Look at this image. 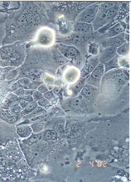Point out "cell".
Instances as JSON below:
<instances>
[{
  "instance_id": "obj_1",
  "label": "cell",
  "mask_w": 131,
  "mask_h": 182,
  "mask_svg": "<svg viewBox=\"0 0 131 182\" xmlns=\"http://www.w3.org/2000/svg\"><path fill=\"white\" fill-rule=\"evenodd\" d=\"M117 12L115 8L107 11L99 9L96 17L91 24L93 29L96 30L111 22L116 16Z\"/></svg>"
},
{
  "instance_id": "obj_2",
  "label": "cell",
  "mask_w": 131,
  "mask_h": 182,
  "mask_svg": "<svg viewBox=\"0 0 131 182\" xmlns=\"http://www.w3.org/2000/svg\"><path fill=\"white\" fill-rule=\"evenodd\" d=\"M99 9V6L92 4L88 6L80 12L77 16V22L90 24L95 19Z\"/></svg>"
},
{
  "instance_id": "obj_3",
  "label": "cell",
  "mask_w": 131,
  "mask_h": 182,
  "mask_svg": "<svg viewBox=\"0 0 131 182\" xmlns=\"http://www.w3.org/2000/svg\"><path fill=\"white\" fill-rule=\"evenodd\" d=\"M105 69L104 64L100 63L91 72V75L87 80L88 84L93 86H98L102 77L104 74Z\"/></svg>"
},
{
  "instance_id": "obj_4",
  "label": "cell",
  "mask_w": 131,
  "mask_h": 182,
  "mask_svg": "<svg viewBox=\"0 0 131 182\" xmlns=\"http://www.w3.org/2000/svg\"><path fill=\"white\" fill-rule=\"evenodd\" d=\"M126 42L125 39V33H122L108 38L104 42L103 45L106 47H114L117 48Z\"/></svg>"
},
{
  "instance_id": "obj_5",
  "label": "cell",
  "mask_w": 131,
  "mask_h": 182,
  "mask_svg": "<svg viewBox=\"0 0 131 182\" xmlns=\"http://www.w3.org/2000/svg\"><path fill=\"white\" fill-rule=\"evenodd\" d=\"M100 63L98 56H95L89 59L81 72V76L86 77L92 72Z\"/></svg>"
},
{
  "instance_id": "obj_6",
  "label": "cell",
  "mask_w": 131,
  "mask_h": 182,
  "mask_svg": "<svg viewBox=\"0 0 131 182\" xmlns=\"http://www.w3.org/2000/svg\"><path fill=\"white\" fill-rule=\"evenodd\" d=\"M117 48L114 47H106L99 56L100 63L104 64L113 59L117 54Z\"/></svg>"
},
{
  "instance_id": "obj_7",
  "label": "cell",
  "mask_w": 131,
  "mask_h": 182,
  "mask_svg": "<svg viewBox=\"0 0 131 182\" xmlns=\"http://www.w3.org/2000/svg\"><path fill=\"white\" fill-rule=\"evenodd\" d=\"M59 50L66 58L73 59L78 55L79 51L77 49L72 46L61 45L59 47Z\"/></svg>"
},
{
  "instance_id": "obj_8",
  "label": "cell",
  "mask_w": 131,
  "mask_h": 182,
  "mask_svg": "<svg viewBox=\"0 0 131 182\" xmlns=\"http://www.w3.org/2000/svg\"><path fill=\"white\" fill-rule=\"evenodd\" d=\"M81 91V95L88 99L96 97L98 92V90L94 86L89 84L85 85Z\"/></svg>"
},
{
  "instance_id": "obj_9",
  "label": "cell",
  "mask_w": 131,
  "mask_h": 182,
  "mask_svg": "<svg viewBox=\"0 0 131 182\" xmlns=\"http://www.w3.org/2000/svg\"><path fill=\"white\" fill-rule=\"evenodd\" d=\"M125 27L122 23L119 22L110 28L108 30L106 36L109 38L113 37L125 31Z\"/></svg>"
},
{
  "instance_id": "obj_10",
  "label": "cell",
  "mask_w": 131,
  "mask_h": 182,
  "mask_svg": "<svg viewBox=\"0 0 131 182\" xmlns=\"http://www.w3.org/2000/svg\"><path fill=\"white\" fill-rule=\"evenodd\" d=\"M120 57V56L117 54L115 57L113 59L104 64L105 69L104 73H107L110 70L117 69V68L121 67L119 63Z\"/></svg>"
},
{
  "instance_id": "obj_11",
  "label": "cell",
  "mask_w": 131,
  "mask_h": 182,
  "mask_svg": "<svg viewBox=\"0 0 131 182\" xmlns=\"http://www.w3.org/2000/svg\"><path fill=\"white\" fill-rule=\"evenodd\" d=\"M74 29L77 32L85 33L91 31L93 28L91 24L77 22L75 25Z\"/></svg>"
},
{
  "instance_id": "obj_12",
  "label": "cell",
  "mask_w": 131,
  "mask_h": 182,
  "mask_svg": "<svg viewBox=\"0 0 131 182\" xmlns=\"http://www.w3.org/2000/svg\"><path fill=\"white\" fill-rule=\"evenodd\" d=\"M32 130L28 126H23L17 128V132L19 135L22 138H26L32 133Z\"/></svg>"
},
{
  "instance_id": "obj_13",
  "label": "cell",
  "mask_w": 131,
  "mask_h": 182,
  "mask_svg": "<svg viewBox=\"0 0 131 182\" xmlns=\"http://www.w3.org/2000/svg\"><path fill=\"white\" fill-rule=\"evenodd\" d=\"M130 53V43L126 42L117 48V54L120 56H125Z\"/></svg>"
},
{
  "instance_id": "obj_14",
  "label": "cell",
  "mask_w": 131,
  "mask_h": 182,
  "mask_svg": "<svg viewBox=\"0 0 131 182\" xmlns=\"http://www.w3.org/2000/svg\"><path fill=\"white\" fill-rule=\"evenodd\" d=\"M70 106L73 109H76L81 108L82 106L83 101L80 97H76L70 101Z\"/></svg>"
},
{
  "instance_id": "obj_15",
  "label": "cell",
  "mask_w": 131,
  "mask_h": 182,
  "mask_svg": "<svg viewBox=\"0 0 131 182\" xmlns=\"http://www.w3.org/2000/svg\"><path fill=\"white\" fill-rule=\"evenodd\" d=\"M85 84L84 79H81L75 84L73 87L72 90L75 95L78 94L84 87Z\"/></svg>"
},
{
  "instance_id": "obj_16",
  "label": "cell",
  "mask_w": 131,
  "mask_h": 182,
  "mask_svg": "<svg viewBox=\"0 0 131 182\" xmlns=\"http://www.w3.org/2000/svg\"><path fill=\"white\" fill-rule=\"evenodd\" d=\"M38 106L37 102L33 101L30 103L25 107L23 111H22L23 114H27L32 112Z\"/></svg>"
},
{
  "instance_id": "obj_17",
  "label": "cell",
  "mask_w": 131,
  "mask_h": 182,
  "mask_svg": "<svg viewBox=\"0 0 131 182\" xmlns=\"http://www.w3.org/2000/svg\"><path fill=\"white\" fill-rule=\"evenodd\" d=\"M117 4V3L114 2H107L104 3L99 6V9L107 11L115 8Z\"/></svg>"
},
{
  "instance_id": "obj_18",
  "label": "cell",
  "mask_w": 131,
  "mask_h": 182,
  "mask_svg": "<svg viewBox=\"0 0 131 182\" xmlns=\"http://www.w3.org/2000/svg\"><path fill=\"white\" fill-rule=\"evenodd\" d=\"M30 127L34 133H39L43 130L44 124L41 122L35 123L31 125Z\"/></svg>"
},
{
  "instance_id": "obj_19",
  "label": "cell",
  "mask_w": 131,
  "mask_h": 182,
  "mask_svg": "<svg viewBox=\"0 0 131 182\" xmlns=\"http://www.w3.org/2000/svg\"><path fill=\"white\" fill-rule=\"evenodd\" d=\"M85 38L82 35H76L71 40V42L75 44H79L84 42Z\"/></svg>"
},
{
  "instance_id": "obj_20",
  "label": "cell",
  "mask_w": 131,
  "mask_h": 182,
  "mask_svg": "<svg viewBox=\"0 0 131 182\" xmlns=\"http://www.w3.org/2000/svg\"><path fill=\"white\" fill-rule=\"evenodd\" d=\"M44 110V109L42 107L38 106L34 111H32V112L30 113V114L28 116L30 118L36 117V116H38L39 115L41 114Z\"/></svg>"
},
{
  "instance_id": "obj_21",
  "label": "cell",
  "mask_w": 131,
  "mask_h": 182,
  "mask_svg": "<svg viewBox=\"0 0 131 182\" xmlns=\"http://www.w3.org/2000/svg\"><path fill=\"white\" fill-rule=\"evenodd\" d=\"M33 100L35 102H38L44 98L43 94L38 90H35L32 96Z\"/></svg>"
},
{
  "instance_id": "obj_22",
  "label": "cell",
  "mask_w": 131,
  "mask_h": 182,
  "mask_svg": "<svg viewBox=\"0 0 131 182\" xmlns=\"http://www.w3.org/2000/svg\"><path fill=\"white\" fill-rule=\"evenodd\" d=\"M18 74L17 71L16 70H12L8 72L6 75V79L10 80L15 78Z\"/></svg>"
},
{
  "instance_id": "obj_23",
  "label": "cell",
  "mask_w": 131,
  "mask_h": 182,
  "mask_svg": "<svg viewBox=\"0 0 131 182\" xmlns=\"http://www.w3.org/2000/svg\"><path fill=\"white\" fill-rule=\"evenodd\" d=\"M55 60L57 63L60 65H63L68 62L66 58L62 56L61 55L57 56Z\"/></svg>"
},
{
  "instance_id": "obj_24",
  "label": "cell",
  "mask_w": 131,
  "mask_h": 182,
  "mask_svg": "<svg viewBox=\"0 0 131 182\" xmlns=\"http://www.w3.org/2000/svg\"><path fill=\"white\" fill-rule=\"evenodd\" d=\"M11 115L7 111L4 110H0V118L6 121V120L11 116Z\"/></svg>"
},
{
  "instance_id": "obj_25",
  "label": "cell",
  "mask_w": 131,
  "mask_h": 182,
  "mask_svg": "<svg viewBox=\"0 0 131 182\" xmlns=\"http://www.w3.org/2000/svg\"><path fill=\"white\" fill-rule=\"evenodd\" d=\"M41 84V82H33L31 83L28 86L24 88L25 90L28 89H30V90H35L37 88H38L39 87Z\"/></svg>"
},
{
  "instance_id": "obj_26",
  "label": "cell",
  "mask_w": 131,
  "mask_h": 182,
  "mask_svg": "<svg viewBox=\"0 0 131 182\" xmlns=\"http://www.w3.org/2000/svg\"><path fill=\"white\" fill-rule=\"evenodd\" d=\"M19 82L23 86L22 88H23L28 86L31 83V81L28 78H22L20 80Z\"/></svg>"
},
{
  "instance_id": "obj_27",
  "label": "cell",
  "mask_w": 131,
  "mask_h": 182,
  "mask_svg": "<svg viewBox=\"0 0 131 182\" xmlns=\"http://www.w3.org/2000/svg\"><path fill=\"white\" fill-rule=\"evenodd\" d=\"M44 98L48 100H51L55 97V95L53 93V90L47 91L44 94H43Z\"/></svg>"
},
{
  "instance_id": "obj_28",
  "label": "cell",
  "mask_w": 131,
  "mask_h": 182,
  "mask_svg": "<svg viewBox=\"0 0 131 182\" xmlns=\"http://www.w3.org/2000/svg\"><path fill=\"white\" fill-rule=\"evenodd\" d=\"M25 90L23 88L18 89L14 92V94L17 96L18 98L25 95Z\"/></svg>"
},
{
  "instance_id": "obj_29",
  "label": "cell",
  "mask_w": 131,
  "mask_h": 182,
  "mask_svg": "<svg viewBox=\"0 0 131 182\" xmlns=\"http://www.w3.org/2000/svg\"><path fill=\"white\" fill-rule=\"evenodd\" d=\"M49 101L44 98H43L37 102V104L41 107H45L49 104Z\"/></svg>"
},
{
  "instance_id": "obj_30",
  "label": "cell",
  "mask_w": 131,
  "mask_h": 182,
  "mask_svg": "<svg viewBox=\"0 0 131 182\" xmlns=\"http://www.w3.org/2000/svg\"><path fill=\"white\" fill-rule=\"evenodd\" d=\"M18 98L19 100H24L29 103H31L34 101L32 96H29L25 95L23 96L20 97Z\"/></svg>"
},
{
  "instance_id": "obj_31",
  "label": "cell",
  "mask_w": 131,
  "mask_h": 182,
  "mask_svg": "<svg viewBox=\"0 0 131 182\" xmlns=\"http://www.w3.org/2000/svg\"><path fill=\"white\" fill-rule=\"evenodd\" d=\"M37 90L42 94H44L46 92L48 91V89L47 87L44 85L41 84L40 86H39Z\"/></svg>"
},
{
  "instance_id": "obj_32",
  "label": "cell",
  "mask_w": 131,
  "mask_h": 182,
  "mask_svg": "<svg viewBox=\"0 0 131 182\" xmlns=\"http://www.w3.org/2000/svg\"><path fill=\"white\" fill-rule=\"evenodd\" d=\"M25 15L24 14H22L17 20L18 23L20 25H22L25 23Z\"/></svg>"
},
{
  "instance_id": "obj_33",
  "label": "cell",
  "mask_w": 131,
  "mask_h": 182,
  "mask_svg": "<svg viewBox=\"0 0 131 182\" xmlns=\"http://www.w3.org/2000/svg\"><path fill=\"white\" fill-rule=\"evenodd\" d=\"M17 120V117L14 116H11L9 118L6 120V122L10 124H13L15 123Z\"/></svg>"
},
{
  "instance_id": "obj_34",
  "label": "cell",
  "mask_w": 131,
  "mask_h": 182,
  "mask_svg": "<svg viewBox=\"0 0 131 182\" xmlns=\"http://www.w3.org/2000/svg\"><path fill=\"white\" fill-rule=\"evenodd\" d=\"M8 97L9 100L12 102H15L19 100L18 97L14 94H10Z\"/></svg>"
},
{
  "instance_id": "obj_35",
  "label": "cell",
  "mask_w": 131,
  "mask_h": 182,
  "mask_svg": "<svg viewBox=\"0 0 131 182\" xmlns=\"http://www.w3.org/2000/svg\"><path fill=\"white\" fill-rule=\"evenodd\" d=\"M61 90V87L57 86H55V87L54 88L53 92L55 96L58 95Z\"/></svg>"
},
{
  "instance_id": "obj_36",
  "label": "cell",
  "mask_w": 131,
  "mask_h": 182,
  "mask_svg": "<svg viewBox=\"0 0 131 182\" xmlns=\"http://www.w3.org/2000/svg\"><path fill=\"white\" fill-rule=\"evenodd\" d=\"M19 86L17 83H15L13 84H12V86L10 87L9 90V92H14L18 88Z\"/></svg>"
},
{
  "instance_id": "obj_37",
  "label": "cell",
  "mask_w": 131,
  "mask_h": 182,
  "mask_svg": "<svg viewBox=\"0 0 131 182\" xmlns=\"http://www.w3.org/2000/svg\"><path fill=\"white\" fill-rule=\"evenodd\" d=\"M35 90H30V89L25 90V95L29 96H32Z\"/></svg>"
},
{
  "instance_id": "obj_38",
  "label": "cell",
  "mask_w": 131,
  "mask_h": 182,
  "mask_svg": "<svg viewBox=\"0 0 131 182\" xmlns=\"http://www.w3.org/2000/svg\"><path fill=\"white\" fill-rule=\"evenodd\" d=\"M47 115H43L41 116H37V117H35V118L33 119L32 120L33 121H37L40 120H42L44 119H45L47 117Z\"/></svg>"
},
{
  "instance_id": "obj_39",
  "label": "cell",
  "mask_w": 131,
  "mask_h": 182,
  "mask_svg": "<svg viewBox=\"0 0 131 182\" xmlns=\"http://www.w3.org/2000/svg\"><path fill=\"white\" fill-rule=\"evenodd\" d=\"M28 78L31 82H37V80H38V78L36 76L34 75V74L28 76Z\"/></svg>"
},
{
  "instance_id": "obj_40",
  "label": "cell",
  "mask_w": 131,
  "mask_h": 182,
  "mask_svg": "<svg viewBox=\"0 0 131 182\" xmlns=\"http://www.w3.org/2000/svg\"><path fill=\"white\" fill-rule=\"evenodd\" d=\"M44 135V138L47 139H52L50 130H49V131L46 132Z\"/></svg>"
},
{
  "instance_id": "obj_41",
  "label": "cell",
  "mask_w": 131,
  "mask_h": 182,
  "mask_svg": "<svg viewBox=\"0 0 131 182\" xmlns=\"http://www.w3.org/2000/svg\"><path fill=\"white\" fill-rule=\"evenodd\" d=\"M34 5L32 3L28 4L26 7V9L29 10V11H32L34 9Z\"/></svg>"
},
{
  "instance_id": "obj_42",
  "label": "cell",
  "mask_w": 131,
  "mask_h": 182,
  "mask_svg": "<svg viewBox=\"0 0 131 182\" xmlns=\"http://www.w3.org/2000/svg\"><path fill=\"white\" fill-rule=\"evenodd\" d=\"M50 133L52 136V139L55 138L57 137V132L53 130H50Z\"/></svg>"
},
{
  "instance_id": "obj_43",
  "label": "cell",
  "mask_w": 131,
  "mask_h": 182,
  "mask_svg": "<svg viewBox=\"0 0 131 182\" xmlns=\"http://www.w3.org/2000/svg\"><path fill=\"white\" fill-rule=\"evenodd\" d=\"M12 51V49L11 48H9V47H7L4 50V52L6 53H11Z\"/></svg>"
},
{
  "instance_id": "obj_44",
  "label": "cell",
  "mask_w": 131,
  "mask_h": 182,
  "mask_svg": "<svg viewBox=\"0 0 131 182\" xmlns=\"http://www.w3.org/2000/svg\"><path fill=\"white\" fill-rule=\"evenodd\" d=\"M63 124L62 122H59L58 123L56 124L55 126V128L56 129H59V128H61L63 127Z\"/></svg>"
},
{
  "instance_id": "obj_45",
  "label": "cell",
  "mask_w": 131,
  "mask_h": 182,
  "mask_svg": "<svg viewBox=\"0 0 131 182\" xmlns=\"http://www.w3.org/2000/svg\"><path fill=\"white\" fill-rule=\"evenodd\" d=\"M34 19L35 20H40L41 17L40 15H39V14L38 13L35 14L34 16Z\"/></svg>"
},
{
  "instance_id": "obj_46",
  "label": "cell",
  "mask_w": 131,
  "mask_h": 182,
  "mask_svg": "<svg viewBox=\"0 0 131 182\" xmlns=\"http://www.w3.org/2000/svg\"><path fill=\"white\" fill-rule=\"evenodd\" d=\"M32 11L33 13H34L35 14H36L39 11V9L38 7H34V9H33Z\"/></svg>"
},
{
  "instance_id": "obj_47",
  "label": "cell",
  "mask_w": 131,
  "mask_h": 182,
  "mask_svg": "<svg viewBox=\"0 0 131 182\" xmlns=\"http://www.w3.org/2000/svg\"><path fill=\"white\" fill-rule=\"evenodd\" d=\"M24 74H25V75L26 76H30L33 74L32 72L30 71H26L25 72Z\"/></svg>"
},
{
  "instance_id": "obj_48",
  "label": "cell",
  "mask_w": 131,
  "mask_h": 182,
  "mask_svg": "<svg viewBox=\"0 0 131 182\" xmlns=\"http://www.w3.org/2000/svg\"><path fill=\"white\" fill-rule=\"evenodd\" d=\"M24 13L27 15H30L31 14V12L29 10L26 9L24 10Z\"/></svg>"
}]
</instances>
